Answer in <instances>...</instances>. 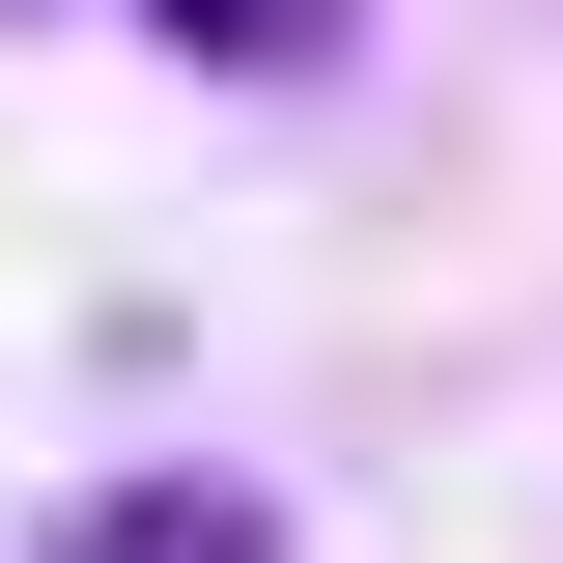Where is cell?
Segmentation results:
<instances>
[{
	"instance_id": "6da1fadb",
	"label": "cell",
	"mask_w": 563,
	"mask_h": 563,
	"mask_svg": "<svg viewBox=\"0 0 563 563\" xmlns=\"http://www.w3.org/2000/svg\"><path fill=\"white\" fill-rule=\"evenodd\" d=\"M29 563H282V507L225 479V451H141V479H57V507H29Z\"/></svg>"
},
{
	"instance_id": "7a4b0ae2",
	"label": "cell",
	"mask_w": 563,
	"mask_h": 563,
	"mask_svg": "<svg viewBox=\"0 0 563 563\" xmlns=\"http://www.w3.org/2000/svg\"><path fill=\"white\" fill-rule=\"evenodd\" d=\"M141 29H169V57H225V85H339L366 0H141Z\"/></svg>"
},
{
	"instance_id": "3957f363",
	"label": "cell",
	"mask_w": 563,
	"mask_h": 563,
	"mask_svg": "<svg viewBox=\"0 0 563 563\" xmlns=\"http://www.w3.org/2000/svg\"><path fill=\"white\" fill-rule=\"evenodd\" d=\"M0 29H29V0H0Z\"/></svg>"
}]
</instances>
